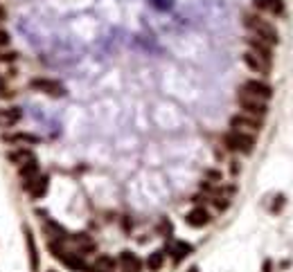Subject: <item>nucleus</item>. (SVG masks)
I'll return each mask as SVG.
<instances>
[{
  "label": "nucleus",
  "mask_w": 293,
  "mask_h": 272,
  "mask_svg": "<svg viewBox=\"0 0 293 272\" xmlns=\"http://www.w3.org/2000/svg\"><path fill=\"white\" fill-rule=\"evenodd\" d=\"M18 61V52L9 50V52H0V65H11Z\"/></svg>",
  "instance_id": "obj_23"
},
{
  "label": "nucleus",
  "mask_w": 293,
  "mask_h": 272,
  "mask_svg": "<svg viewBox=\"0 0 293 272\" xmlns=\"http://www.w3.org/2000/svg\"><path fill=\"white\" fill-rule=\"evenodd\" d=\"M244 25L253 32L257 39L266 41L269 45H278L280 43V34L278 29H275L273 23H269L266 18H262V16L257 14H244Z\"/></svg>",
  "instance_id": "obj_1"
},
{
  "label": "nucleus",
  "mask_w": 293,
  "mask_h": 272,
  "mask_svg": "<svg viewBox=\"0 0 293 272\" xmlns=\"http://www.w3.org/2000/svg\"><path fill=\"white\" fill-rule=\"evenodd\" d=\"M43 229L48 232V236H54L57 241H68V232H66L61 225H57L54 220H50V218H45V223H43Z\"/></svg>",
  "instance_id": "obj_18"
},
{
  "label": "nucleus",
  "mask_w": 293,
  "mask_h": 272,
  "mask_svg": "<svg viewBox=\"0 0 293 272\" xmlns=\"http://www.w3.org/2000/svg\"><path fill=\"white\" fill-rule=\"evenodd\" d=\"M244 63L248 65L253 72H257V74H266L271 70V61L269 58H264V56H259L257 52H253V50H248V52H244Z\"/></svg>",
  "instance_id": "obj_8"
},
{
  "label": "nucleus",
  "mask_w": 293,
  "mask_h": 272,
  "mask_svg": "<svg viewBox=\"0 0 293 272\" xmlns=\"http://www.w3.org/2000/svg\"><path fill=\"white\" fill-rule=\"evenodd\" d=\"M25 245L29 250V268L32 272H39L41 268V257H39V248H36V241H34V234L25 227Z\"/></svg>",
  "instance_id": "obj_10"
},
{
  "label": "nucleus",
  "mask_w": 293,
  "mask_h": 272,
  "mask_svg": "<svg viewBox=\"0 0 293 272\" xmlns=\"http://www.w3.org/2000/svg\"><path fill=\"white\" fill-rule=\"evenodd\" d=\"M190 272H199V270H196V268H192V270H190Z\"/></svg>",
  "instance_id": "obj_28"
},
{
  "label": "nucleus",
  "mask_w": 293,
  "mask_h": 272,
  "mask_svg": "<svg viewBox=\"0 0 293 272\" xmlns=\"http://www.w3.org/2000/svg\"><path fill=\"white\" fill-rule=\"evenodd\" d=\"M253 5L257 7L259 11H264V14H269V16H282L284 14L282 0H255Z\"/></svg>",
  "instance_id": "obj_12"
},
{
  "label": "nucleus",
  "mask_w": 293,
  "mask_h": 272,
  "mask_svg": "<svg viewBox=\"0 0 293 272\" xmlns=\"http://www.w3.org/2000/svg\"><path fill=\"white\" fill-rule=\"evenodd\" d=\"M230 126H232V131H241V133H257L262 131V122H259L257 117H250V115H234L232 119H230Z\"/></svg>",
  "instance_id": "obj_7"
},
{
  "label": "nucleus",
  "mask_w": 293,
  "mask_h": 272,
  "mask_svg": "<svg viewBox=\"0 0 293 272\" xmlns=\"http://www.w3.org/2000/svg\"><path fill=\"white\" fill-rule=\"evenodd\" d=\"M29 88L36 90V93H43L48 97H64L66 95V88L64 83H59L57 79H45V77H36L29 81Z\"/></svg>",
  "instance_id": "obj_3"
},
{
  "label": "nucleus",
  "mask_w": 293,
  "mask_h": 272,
  "mask_svg": "<svg viewBox=\"0 0 293 272\" xmlns=\"http://www.w3.org/2000/svg\"><path fill=\"white\" fill-rule=\"evenodd\" d=\"M120 266H122V272H140L142 270V261L138 259V254L124 250L120 254Z\"/></svg>",
  "instance_id": "obj_14"
},
{
  "label": "nucleus",
  "mask_w": 293,
  "mask_h": 272,
  "mask_svg": "<svg viewBox=\"0 0 293 272\" xmlns=\"http://www.w3.org/2000/svg\"><path fill=\"white\" fill-rule=\"evenodd\" d=\"M68 241H73L74 243V252L79 254H86V252H93L95 250V243H93V238L88 236V234H73V236H68Z\"/></svg>",
  "instance_id": "obj_15"
},
{
  "label": "nucleus",
  "mask_w": 293,
  "mask_h": 272,
  "mask_svg": "<svg viewBox=\"0 0 293 272\" xmlns=\"http://www.w3.org/2000/svg\"><path fill=\"white\" fill-rule=\"evenodd\" d=\"M2 140L9 142V144H36L39 137L32 135V133H14V135H5Z\"/></svg>",
  "instance_id": "obj_19"
},
{
  "label": "nucleus",
  "mask_w": 293,
  "mask_h": 272,
  "mask_svg": "<svg viewBox=\"0 0 293 272\" xmlns=\"http://www.w3.org/2000/svg\"><path fill=\"white\" fill-rule=\"evenodd\" d=\"M223 144L230 151H239L244 156H250L255 149V137L250 133H241V131H230L223 135Z\"/></svg>",
  "instance_id": "obj_2"
},
{
  "label": "nucleus",
  "mask_w": 293,
  "mask_h": 272,
  "mask_svg": "<svg viewBox=\"0 0 293 272\" xmlns=\"http://www.w3.org/2000/svg\"><path fill=\"white\" fill-rule=\"evenodd\" d=\"M18 173L23 180H29V178H34L36 173H39V162H36V158H32L29 162H25L23 166H18Z\"/></svg>",
  "instance_id": "obj_20"
},
{
  "label": "nucleus",
  "mask_w": 293,
  "mask_h": 272,
  "mask_svg": "<svg viewBox=\"0 0 293 272\" xmlns=\"http://www.w3.org/2000/svg\"><path fill=\"white\" fill-rule=\"evenodd\" d=\"M48 187H50V178L48 175H41V173H36L34 178H29V180H25V185H23V189L27 191L32 198H43L45 194H48Z\"/></svg>",
  "instance_id": "obj_6"
},
{
  "label": "nucleus",
  "mask_w": 293,
  "mask_h": 272,
  "mask_svg": "<svg viewBox=\"0 0 293 272\" xmlns=\"http://www.w3.org/2000/svg\"><path fill=\"white\" fill-rule=\"evenodd\" d=\"M20 119H23V112H20L18 106H9V108H2V110H0V126L11 128V126H16Z\"/></svg>",
  "instance_id": "obj_11"
},
{
  "label": "nucleus",
  "mask_w": 293,
  "mask_h": 272,
  "mask_svg": "<svg viewBox=\"0 0 293 272\" xmlns=\"http://www.w3.org/2000/svg\"><path fill=\"white\" fill-rule=\"evenodd\" d=\"M239 93L250 95V97H257V99H262V102H266V99L273 97V88H271L269 83H264V81L250 79V81H246L244 86L239 88Z\"/></svg>",
  "instance_id": "obj_5"
},
{
  "label": "nucleus",
  "mask_w": 293,
  "mask_h": 272,
  "mask_svg": "<svg viewBox=\"0 0 293 272\" xmlns=\"http://www.w3.org/2000/svg\"><path fill=\"white\" fill-rule=\"evenodd\" d=\"M208 178H212V180H221V173H219V171H208Z\"/></svg>",
  "instance_id": "obj_27"
},
{
  "label": "nucleus",
  "mask_w": 293,
  "mask_h": 272,
  "mask_svg": "<svg viewBox=\"0 0 293 272\" xmlns=\"http://www.w3.org/2000/svg\"><path fill=\"white\" fill-rule=\"evenodd\" d=\"M11 97H14V90H11V88L7 86L5 77L0 74V99H11Z\"/></svg>",
  "instance_id": "obj_24"
},
{
  "label": "nucleus",
  "mask_w": 293,
  "mask_h": 272,
  "mask_svg": "<svg viewBox=\"0 0 293 272\" xmlns=\"http://www.w3.org/2000/svg\"><path fill=\"white\" fill-rule=\"evenodd\" d=\"M5 20H7V9H5L2 5H0V25L5 23Z\"/></svg>",
  "instance_id": "obj_26"
},
{
  "label": "nucleus",
  "mask_w": 293,
  "mask_h": 272,
  "mask_svg": "<svg viewBox=\"0 0 293 272\" xmlns=\"http://www.w3.org/2000/svg\"><path fill=\"white\" fill-rule=\"evenodd\" d=\"M9 43H11V36H9V32H7V29H0V50L9 48Z\"/></svg>",
  "instance_id": "obj_25"
},
{
  "label": "nucleus",
  "mask_w": 293,
  "mask_h": 272,
  "mask_svg": "<svg viewBox=\"0 0 293 272\" xmlns=\"http://www.w3.org/2000/svg\"><path fill=\"white\" fill-rule=\"evenodd\" d=\"M192 252V245L190 243H183V241H178V243L171 245V254H174V261H183V259L187 257V254Z\"/></svg>",
  "instance_id": "obj_21"
},
{
  "label": "nucleus",
  "mask_w": 293,
  "mask_h": 272,
  "mask_svg": "<svg viewBox=\"0 0 293 272\" xmlns=\"http://www.w3.org/2000/svg\"><path fill=\"white\" fill-rule=\"evenodd\" d=\"M32 158H34V153H32L27 146H16V149L7 151V160H9L11 164H16V166H23L25 162H29Z\"/></svg>",
  "instance_id": "obj_13"
},
{
  "label": "nucleus",
  "mask_w": 293,
  "mask_h": 272,
  "mask_svg": "<svg viewBox=\"0 0 293 272\" xmlns=\"http://www.w3.org/2000/svg\"><path fill=\"white\" fill-rule=\"evenodd\" d=\"M212 220V216H210V212L208 209H203V207H196V209H192L190 214L185 216V223L190 225V227H205V225L210 223Z\"/></svg>",
  "instance_id": "obj_9"
},
{
  "label": "nucleus",
  "mask_w": 293,
  "mask_h": 272,
  "mask_svg": "<svg viewBox=\"0 0 293 272\" xmlns=\"http://www.w3.org/2000/svg\"><path fill=\"white\" fill-rule=\"evenodd\" d=\"M88 272H115V259L108 254H99L95 259L93 268H88Z\"/></svg>",
  "instance_id": "obj_16"
},
{
  "label": "nucleus",
  "mask_w": 293,
  "mask_h": 272,
  "mask_svg": "<svg viewBox=\"0 0 293 272\" xmlns=\"http://www.w3.org/2000/svg\"><path fill=\"white\" fill-rule=\"evenodd\" d=\"M246 43H248V48L253 50V52H257L259 56H264V58H269V61H271V56H273V50H271V45L266 43V41L253 36V39H246Z\"/></svg>",
  "instance_id": "obj_17"
},
{
  "label": "nucleus",
  "mask_w": 293,
  "mask_h": 272,
  "mask_svg": "<svg viewBox=\"0 0 293 272\" xmlns=\"http://www.w3.org/2000/svg\"><path fill=\"white\" fill-rule=\"evenodd\" d=\"M237 102H239V108L244 110V115H250V117H257V119H262V117L269 112V106H266V102H262V99H257V97H250V95L239 93Z\"/></svg>",
  "instance_id": "obj_4"
},
{
  "label": "nucleus",
  "mask_w": 293,
  "mask_h": 272,
  "mask_svg": "<svg viewBox=\"0 0 293 272\" xmlns=\"http://www.w3.org/2000/svg\"><path fill=\"white\" fill-rule=\"evenodd\" d=\"M162 263H165V252H153V254H149V259H146V268H149L151 272L160 270Z\"/></svg>",
  "instance_id": "obj_22"
}]
</instances>
